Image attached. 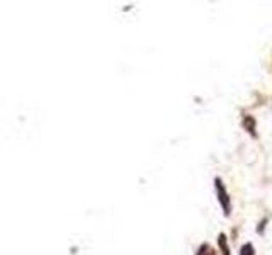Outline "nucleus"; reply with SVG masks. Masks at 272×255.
<instances>
[{"label":"nucleus","instance_id":"3","mask_svg":"<svg viewBox=\"0 0 272 255\" xmlns=\"http://www.w3.org/2000/svg\"><path fill=\"white\" fill-rule=\"evenodd\" d=\"M218 248L221 250V255H232L230 245H228V238L225 233H220V235H218Z\"/></svg>","mask_w":272,"mask_h":255},{"label":"nucleus","instance_id":"2","mask_svg":"<svg viewBox=\"0 0 272 255\" xmlns=\"http://www.w3.org/2000/svg\"><path fill=\"white\" fill-rule=\"evenodd\" d=\"M242 126H243V130L248 133L252 138H257V121H255L254 116H250V114H245L243 116V119H242Z\"/></svg>","mask_w":272,"mask_h":255},{"label":"nucleus","instance_id":"4","mask_svg":"<svg viewBox=\"0 0 272 255\" xmlns=\"http://www.w3.org/2000/svg\"><path fill=\"white\" fill-rule=\"evenodd\" d=\"M196 255H216V250L210 245V243H202Z\"/></svg>","mask_w":272,"mask_h":255},{"label":"nucleus","instance_id":"1","mask_svg":"<svg viewBox=\"0 0 272 255\" xmlns=\"http://www.w3.org/2000/svg\"><path fill=\"white\" fill-rule=\"evenodd\" d=\"M215 190H216L218 203H220L223 213H225V216H230L232 215V198L226 190V185L223 184V180L220 177L215 179Z\"/></svg>","mask_w":272,"mask_h":255},{"label":"nucleus","instance_id":"5","mask_svg":"<svg viewBox=\"0 0 272 255\" xmlns=\"http://www.w3.org/2000/svg\"><path fill=\"white\" fill-rule=\"evenodd\" d=\"M240 255H255V248L250 242H247L245 245L240 248Z\"/></svg>","mask_w":272,"mask_h":255},{"label":"nucleus","instance_id":"6","mask_svg":"<svg viewBox=\"0 0 272 255\" xmlns=\"http://www.w3.org/2000/svg\"><path fill=\"white\" fill-rule=\"evenodd\" d=\"M265 223H267V218H265V220H262V223H260V226H257V231H259V233H264Z\"/></svg>","mask_w":272,"mask_h":255}]
</instances>
